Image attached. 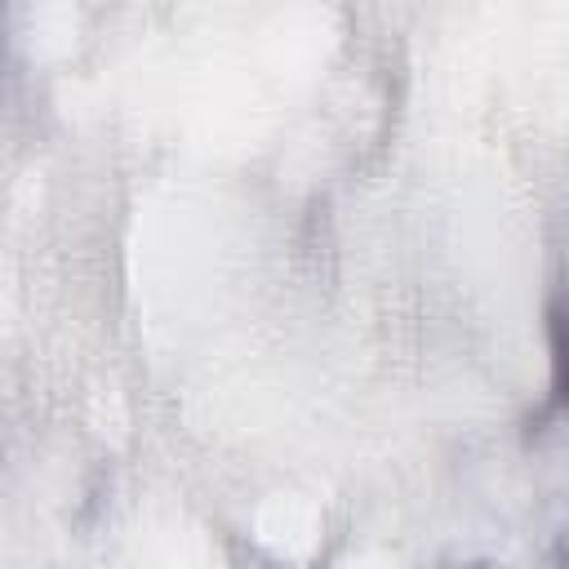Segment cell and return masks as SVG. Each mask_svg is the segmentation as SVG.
I'll return each mask as SVG.
<instances>
[{"label": "cell", "mask_w": 569, "mask_h": 569, "mask_svg": "<svg viewBox=\"0 0 569 569\" xmlns=\"http://www.w3.org/2000/svg\"><path fill=\"white\" fill-rule=\"evenodd\" d=\"M547 347H551V405L569 409V289L547 307Z\"/></svg>", "instance_id": "1"}]
</instances>
